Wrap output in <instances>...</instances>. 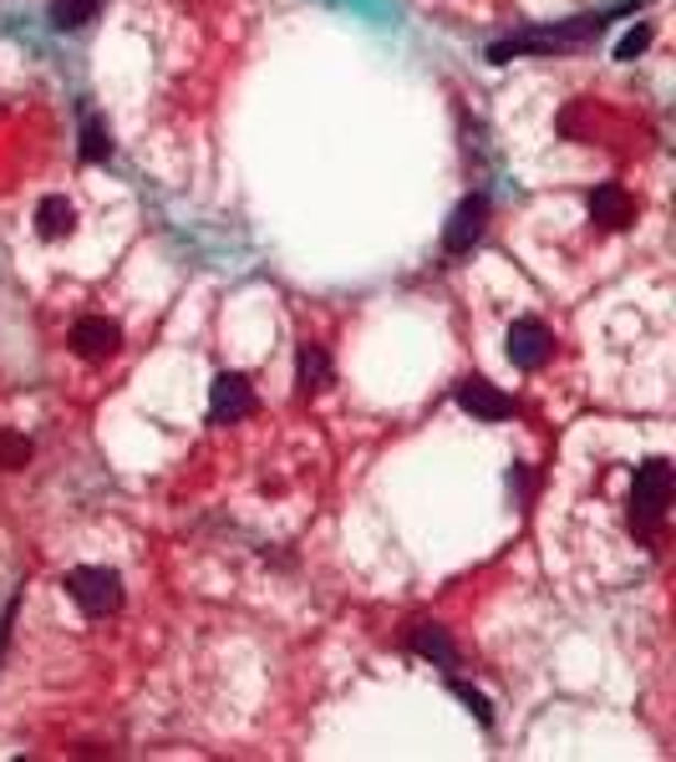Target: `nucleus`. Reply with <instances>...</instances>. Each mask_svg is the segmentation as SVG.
I'll return each mask as SVG.
<instances>
[{
	"label": "nucleus",
	"mask_w": 676,
	"mask_h": 762,
	"mask_svg": "<svg viewBox=\"0 0 676 762\" xmlns=\"http://www.w3.org/2000/svg\"><path fill=\"white\" fill-rule=\"evenodd\" d=\"M672 462L666 458H651L636 468V483H631V519H636V529H656L666 519V509H672Z\"/></svg>",
	"instance_id": "obj_1"
},
{
	"label": "nucleus",
	"mask_w": 676,
	"mask_h": 762,
	"mask_svg": "<svg viewBox=\"0 0 676 762\" xmlns=\"http://www.w3.org/2000/svg\"><path fill=\"white\" fill-rule=\"evenodd\" d=\"M67 595L87 610V616H112L122 605V579L118 569H102V565H81L67 575Z\"/></svg>",
	"instance_id": "obj_2"
},
{
	"label": "nucleus",
	"mask_w": 676,
	"mask_h": 762,
	"mask_svg": "<svg viewBox=\"0 0 676 762\" xmlns=\"http://www.w3.org/2000/svg\"><path fill=\"white\" fill-rule=\"evenodd\" d=\"M458 407H464L468 417H478V422H504L509 412H514V396L499 392V387L483 381V377H464L458 381Z\"/></svg>",
	"instance_id": "obj_3"
},
{
	"label": "nucleus",
	"mask_w": 676,
	"mask_h": 762,
	"mask_svg": "<svg viewBox=\"0 0 676 762\" xmlns=\"http://www.w3.org/2000/svg\"><path fill=\"white\" fill-rule=\"evenodd\" d=\"M483 224H489V198L483 194H473V198H464L458 209H453V219H448V235H443V244H448V254H468L483 239Z\"/></svg>",
	"instance_id": "obj_4"
},
{
	"label": "nucleus",
	"mask_w": 676,
	"mask_h": 762,
	"mask_svg": "<svg viewBox=\"0 0 676 762\" xmlns=\"http://www.w3.org/2000/svg\"><path fill=\"white\" fill-rule=\"evenodd\" d=\"M555 356V341H549V330L539 320H514L509 326V361L524 371H539L544 361Z\"/></svg>",
	"instance_id": "obj_5"
},
{
	"label": "nucleus",
	"mask_w": 676,
	"mask_h": 762,
	"mask_svg": "<svg viewBox=\"0 0 676 762\" xmlns=\"http://www.w3.org/2000/svg\"><path fill=\"white\" fill-rule=\"evenodd\" d=\"M254 412V392L250 381L239 377V371H225V377L214 381V396H209V417L214 422H239Z\"/></svg>",
	"instance_id": "obj_6"
},
{
	"label": "nucleus",
	"mask_w": 676,
	"mask_h": 762,
	"mask_svg": "<svg viewBox=\"0 0 676 762\" xmlns=\"http://www.w3.org/2000/svg\"><path fill=\"white\" fill-rule=\"evenodd\" d=\"M118 341H122V330H118V320H107V316H81L77 326H72V351L87 356V361L112 356Z\"/></svg>",
	"instance_id": "obj_7"
},
{
	"label": "nucleus",
	"mask_w": 676,
	"mask_h": 762,
	"mask_svg": "<svg viewBox=\"0 0 676 762\" xmlns=\"http://www.w3.org/2000/svg\"><path fill=\"white\" fill-rule=\"evenodd\" d=\"M590 219H600V224H631L636 219V204H631V194H625L621 184H600L596 194H590Z\"/></svg>",
	"instance_id": "obj_8"
},
{
	"label": "nucleus",
	"mask_w": 676,
	"mask_h": 762,
	"mask_svg": "<svg viewBox=\"0 0 676 762\" xmlns=\"http://www.w3.org/2000/svg\"><path fill=\"white\" fill-rule=\"evenodd\" d=\"M36 235H41V239H62V235H72V204H67L62 194L41 198V209H36Z\"/></svg>",
	"instance_id": "obj_9"
},
{
	"label": "nucleus",
	"mask_w": 676,
	"mask_h": 762,
	"mask_svg": "<svg viewBox=\"0 0 676 762\" xmlns=\"http://www.w3.org/2000/svg\"><path fill=\"white\" fill-rule=\"evenodd\" d=\"M412 651L423 661H438V666H453V661H458L453 641L438 631V625H412Z\"/></svg>",
	"instance_id": "obj_10"
},
{
	"label": "nucleus",
	"mask_w": 676,
	"mask_h": 762,
	"mask_svg": "<svg viewBox=\"0 0 676 762\" xmlns=\"http://www.w3.org/2000/svg\"><path fill=\"white\" fill-rule=\"evenodd\" d=\"M295 371H301V392H320V387L331 381V361H326V351H320V346H301V356H295Z\"/></svg>",
	"instance_id": "obj_11"
},
{
	"label": "nucleus",
	"mask_w": 676,
	"mask_h": 762,
	"mask_svg": "<svg viewBox=\"0 0 676 762\" xmlns=\"http://www.w3.org/2000/svg\"><path fill=\"white\" fill-rule=\"evenodd\" d=\"M97 6H102V0H56L52 21L56 26H81V21H92L97 15Z\"/></svg>",
	"instance_id": "obj_12"
},
{
	"label": "nucleus",
	"mask_w": 676,
	"mask_h": 762,
	"mask_svg": "<svg viewBox=\"0 0 676 762\" xmlns=\"http://www.w3.org/2000/svg\"><path fill=\"white\" fill-rule=\"evenodd\" d=\"M107 153H112L107 128H102V122H87V128H81V159H87V163H107Z\"/></svg>",
	"instance_id": "obj_13"
},
{
	"label": "nucleus",
	"mask_w": 676,
	"mask_h": 762,
	"mask_svg": "<svg viewBox=\"0 0 676 762\" xmlns=\"http://www.w3.org/2000/svg\"><path fill=\"white\" fill-rule=\"evenodd\" d=\"M31 462V443L21 433H0V468H26Z\"/></svg>",
	"instance_id": "obj_14"
},
{
	"label": "nucleus",
	"mask_w": 676,
	"mask_h": 762,
	"mask_svg": "<svg viewBox=\"0 0 676 762\" xmlns=\"http://www.w3.org/2000/svg\"><path fill=\"white\" fill-rule=\"evenodd\" d=\"M453 697L464 701V707L473 711L478 722H493V711H489V697H483V692H473V686H468V682H453Z\"/></svg>",
	"instance_id": "obj_15"
},
{
	"label": "nucleus",
	"mask_w": 676,
	"mask_h": 762,
	"mask_svg": "<svg viewBox=\"0 0 676 762\" xmlns=\"http://www.w3.org/2000/svg\"><path fill=\"white\" fill-rule=\"evenodd\" d=\"M646 41H651V31H646V26H636V31H631V36L621 41V56H625V62H631V56H636L641 46H646Z\"/></svg>",
	"instance_id": "obj_16"
}]
</instances>
